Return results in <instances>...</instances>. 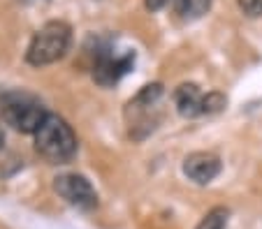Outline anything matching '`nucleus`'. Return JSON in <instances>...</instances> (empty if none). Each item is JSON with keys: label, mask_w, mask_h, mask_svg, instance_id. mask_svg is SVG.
Wrapping results in <instances>:
<instances>
[{"label": "nucleus", "mask_w": 262, "mask_h": 229, "mask_svg": "<svg viewBox=\"0 0 262 229\" xmlns=\"http://www.w3.org/2000/svg\"><path fill=\"white\" fill-rule=\"evenodd\" d=\"M35 150L45 158L49 165H68L79 150V141L74 130L58 114H49L45 123L35 132Z\"/></svg>", "instance_id": "nucleus-2"}, {"label": "nucleus", "mask_w": 262, "mask_h": 229, "mask_svg": "<svg viewBox=\"0 0 262 229\" xmlns=\"http://www.w3.org/2000/svg\"><path fill=\"white\" fill-rule=\"evenodd\" d=\"M163 84H146L139 88L137 95H133L123 109L128 137L133 141H144L154 135L163 123Z\"/></svg>", "instance_id": "nucleus-1"}, {"label": "nucleus", "mask_w": 262, "mask_h": 229, "mask_svg": "<svg viewBox=\"0 0 262 229\" xmlns=\"http://www.w3.org/2000/svg\"><path fill=\"white\" fill-rule=\"evenodd\" d=\"M47 116L49 111L37 95L28 90H0V123L16 132L35 135Z\"/></svg>", "instance_id": "nucleus-3"}, {"label": "nucleus", "mask_w": 262, "mask_h": 229, "mask_svg": "<svg viewBox=\"0 0 262 229\" xmlns=\"http://www.w3.org/2000/svg\"><path fill=\"white\" fill-rule=\"evenodd\" d=\"M237 5L248 19H257V16H262V0H237Z\"/></svg>", "instance_id": "nucleus-11"}, {"label": "nucleus", "mask_w": 262, "mask_h": 229, "mask_svg": "<svg viewBox=\"0 0 262 229\" xmlns=\"http://www.w3.org/2000/svg\"><path fill=\"white\" fill-rule=\"evenodd\" d=\"M72 46V28L65 21H47L37 33L33 35L26 51V60L33 67L54 65L68 56Z\"/></svg>", "instance_id": "nucleus-4"}, {"label": "nucleus", "mask_w": 262, "mask_h": 229, "mask_svg": "<svg viewBox=\"0 0 262 229\" xmlns=\"http://www.w3.org/2000/svg\"><path fill=\"white\" fill-rule=\"evenodd\" d=\"M223 169V162L216 153L209 150H195L183 160V174L195 185H209Z\"/></svg>", "instance_id": "nucleus-7"}, {"label": "nucleus", "mask_w": 262, "mask_h": 229, "mask_svg": "<svg viewBox=\"0 0 262 229\" xmlns=\"http://www.w3.org/2000/svg\"><path fill=\"white\" fill-rule=\"evenodd\" d=\"M228 220H230V211L225 206H216L200 220L198 229H228Z\"/></svg>", "instance_id": "nucleus-10"}, {"label": "nucleus", "mask_w": 262, "mask_h": 229, "mask_svg": "<svg viewBox=\"0 0 262 229\" xmlns=\"http://www.w3.org/2000/svg\"><path fill=\"white\" fill-rule=\"evenodd\" d=\"M209 10H211V0H177L174 3V12L183 23L202 19Z\"/></svg>", "instance_id": "nucleus-9"}, {"label": "nucleus", "mask_w": 262, "mask_h": 229, "mask_svg": "<svg viewBox=\"0 0 262 229\" xmlns=\"http://www.w3.org/2000/svg\"><path fill=\"white\" fill-rule=\"evenodd\" d=\"M172 3H177V0H144V5H146L148 12H160L167 5H172Z\"/></svg>", "instance_id": "nucleus-12"}, {"label": "nucleus", "mask_w": 262, "mask_h": 229, "mask_svg": "<svg viewBox=\"0 0 262 229\" xmlns=\"http://www.w3.org/2000/svg\"><path fill=\"white\" fill-rule=\"evenodd\" d=\"M54 192L65 204L79 211H93L98 206V192L84 174H60L54 179Z\"/></svg>", "instance_id": "nucleus-6"}, {"label": "nucleus", "mask_w": 262, "mask_h": 229, "mask_svg": "<svg viewBox=\"0 0 262 229\" xmlns=\"http://www.w3.org/2000/svg\"><path fill=\"white\" fill-rule=\"evenodd\" d=\"M204 95L207 93H202L198 84L177 86L172 100H174V107H177L179 116H181V118H198V116H204Z\"/></svg>", "instance_id": "nucleus-8"}, {"label": "nucleus", "mask_w": 262, "mask_h": 229, "mask_svg": "<svg viewBox=\"0 0 262 229\" xmlns=\"http://www.w3.org/2000/svg\"><path fill=\"white\" fill-rule=\"evenodd\" d=\"M3 141H5V132L0 130V146H3Z\"/></svg>", "instance_id": "nucleus-13"}, {"label": "nucleus", "mask_w": 262, "mask_h": 229, "mask_svg": "<svg viewBox=\"0 0 262 229\" xmlns=\"http://www.w3.org/2000/svg\"><path fill=\"white\" fill-rule=\"evenodd\" d=\"M26 3H40V0H26Z\"/></svg>", "instance_id": "nucleus-14"}, {"label": "nucleus", "mask_w": 262, "mask_h": 229, "mask_svg": "<svg viewBox=\"0 0 262 229\" xmlns=\"http://www.w3.org/2000/svg\"><path fill=\"white\" fill-rule=\"evenodd\" d=\"M135 58H137L135 49L119 46L116 42H100V44H95L93 63H91L93 81L102 88L119 84L135 67Z\"/></svg>", "instance_id": "nucleus-5"}]
</instances>
